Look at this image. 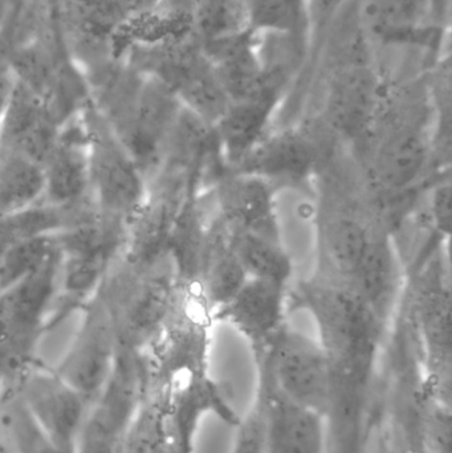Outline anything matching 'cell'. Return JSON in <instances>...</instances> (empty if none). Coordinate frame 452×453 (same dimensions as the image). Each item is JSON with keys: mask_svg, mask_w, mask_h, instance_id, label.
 Here are the masks:
<instances>
[{"mask_svg": "<svg viewBox=\"0 0 452 453\" xmlns=\"http://www.w3.org/2000/svg\"><path fill=\"white\" fill-rule=\"evenodd\" d=\"M180 276L172 256L140 263L121 256L96 292L116 330L119 345L146 350L177 303Z\"/></svg>", "mask_w": 452, "mask_h": 453, "instance_id": "6da1fadb", "label": "cell"}, {"mask_svg": "<svg viewBox=\"0 0 452 453\" xmlns=\"http://www.w3.org/2000/svg\"><path fill=\"white\" fill-rule=\"evenodd\" d=\"M308 303L333 365L339 395L356 398L376 359L379 319L347 285L310 288Z\"/></svg>", "mask_w": 452, "mask_h": 453, "instance_id": "7a4b0ae2", "label": "cell"}, {"mask_svg": "<svg viewBox=\"0 0 452 453\" xmlns=\"http://www.w3.org/2000/svg\"><path fill=\"white\" fill-rule=\"evenodd\" d=\"M11 64L16 81L44 101L61 127L89 104L87 76L69 50L56 4L31 36L11 48Z\"/></svg>", "mask_w": 452, "mask_h": 453, "instance_id": "3957f363", "label": "cell"}, {"mask_svg": "<svg viewBox=\"0 0 452 453\" xmlns=\"http://www.w3.org/2000/svg\"><path fill=\"white\" fill-rule=\"evenodd\" d=\"M55 236L60 269L48 333L95 297L109 269L126 252L127 222L98 211Z\"/></svg>", "mask_w": 452, "mask_h": 453, "instance_id": "277c9868", "label": "cell"}, {"mask_svg": "<svg viewBox=\"0 0 452 453\" xmlns=\"http://www.w3.org/2000/svg\"><path fill=\"white\" fill-rule=\"evenodd\" d=\"M259 383L328 420L339 404L336 372L320 341L286 327L262 348Z\"/></svg>", "mask_w": 452, "mask_h": 453, "instance_id": "5b68a950", "label": "cell"}, {"mask_svg": "<svg viewBox=\"0 0 452 453\" xmlns=\"http://www.w3.org/2000/svg\"><path fill=\"white\" fill-rule=\"evenodd\" d=\"M57 252L31 276L0 292V388L37 361L58 288Z\"/></svg>", "mask_w": 452, "mask_h": 453, "instance_id": "8992f818", "label": "cell"}, {"mask_svg": "<svg viewBox=\"0 0 452 453\" xmlns=\"http://www.w3.org/2000/svg\"><path fill=\"white\" fill-rule=\"evenodd\" d=\"M145 350L119 345L108 382L88 407L74 453H119L148 394Z\"/></svg>", "mask_w": 452, "mask_h": 453, "instance_id": "52a82bcc", "label": "cell"}, {"mask_svg": "<svg viewBox=\"0 0 452 453\" xmlns=\"http://www.w3.org/2000/svg\"><path fill=\"white\" fill-rule=\"evenodd\" d=\"M89 150L90 196L101 214L129 220L145 201V177L92 103L81 111Z\"/></svg>", "mask_w": 452, "mask_h": 453, "instance_id": "ba28073f", "label": "cell"}, {"mask_svg": "<svg viewBox=\"0 0 452 453\" xmlns=\"http://www.w3.org/2000/svg\"><path fill=\"white\" fill-rule=\"evenodd\" d=\"M10 388L56 447L65 453L76 452L89 404L53 367L37 359Z\"/></svg>", "mask_w": 452, "mask_h": 453, "instance_id": "9c48e42d", "label": "cell"}, {"mask_svg": "<svg viewBox=\"0 0 452 453\" xmlns=\"http://www.w3.org/2000/svg\"><path fill=\"white\" fill-rule=\"evenodd\" d=\"M80 311L79 329L53 369L90 404L111 377L119 341L111 317L96 296Z\"/></svg>", "mask_w": 452, "mask_h": 453, "instance_id": "30bf717a", "label": "cell"}, {"mask_svg": "<svg viewBox=\"0 0 452 453\" xmlns=\"http://www.w3.org/2000/svg\"><path fill=\"white\" fill-rule=\"evenodd\" d=\"M255 410L262 428L263 453H332L331 420L276 395L257 390Z\"/></svg>", "mask_w": 452, "mask_h": 453, "instance_id": "8fae6325", "label": "cell"}, {"mask_svg": "<svg viewBox=\"0 0 452 453\" xmlns=\"http://www.w3.org/2000/svg\"><path fill=\"white\" fill-rule=\"evenodd\" d=\"M143 76L137 109L122 143L148 183L164 161L183 106L167 85L154 77Z\"/></svg>", "mask_w": 452, "mask_h": 453, "instance_id": "7c38bea8", "label": "cell"}, {"mask_svg": "<svg viewBox=\"0 0 452 453\" xmlns=\"http://www.w3.org/2000/svg\"><path fill=\"white\" fill-rule=\"evenodd\" d=\"M379 100L381 84L371 64L334 68L326 90V121L344 137H364L373 125Z\"/></svg>", "mask_w": 452, "mask_h": 453, "instance_id": "4fadbf2b", "label": "cell"}, {"mask_svg": "<svg viewBox=\"0 0 452 453\" xmlns=\"http://www.w3.org/2000/svg\"><path fill=\"white\" fill-rule=\"evenodd\" d=\"M42 166L45 186L42 201L55 206H69L92 198L89 150L81 113L60 127Z\"/></svg>", "mask_w": 452, "mask_h": 453, "instance_id": "5bb4252c", "label": "cell"}, {"mask_svg": "<svg viewBox=\"0 0 452 453\" xmlns=\"http://www.w3.org/2000/svg\"><path fill=\"white\" fill-rule=\"evenodd\" d=\"M60 127L44 101L16 81L0 119V149L42 165Z\"/></svg>", "mask_w": 452, "mask_h": 453, "instance_id": "9a60e30c", "label": "cell"}, {"mask_svg": "<svg viewBox=\"0 0 452 453\" xmlns=\"http://www.w3.org/2000/svg\"><path fill=\"white\" fill-rule=\"evenodd\" d=\"M217 203L222 223L228 229L281 242L273 185L267 180L247 173L233 172L218 183Z\"/></svg>", "mask_w": 452, "mask_h": 453, "instance_id": "2e32d148", "label": "cell"}, {"mask_svg": "<svg viewBox=\"0 0 452 453\" xmlns=\"http://www.w3.org/2000/svg\"><path fill=\"white\" fill-rule=\"evenodd\" d=\"M286 84L268 79L262 90L246 100L231 103L214 127L219 153L235 169L267 135Z\"/></svg>", "mask_w": 452, "mask_h": 453, "instance_id": "e0dca14e", "label": "cell"}, {"mask_svg": "<svg viewBox=\"0 0 452 453\" xmlns=\"http://www.w3.org/2000/svg\"><path fill=\"white\" fill-rule=\"evenodd\" d=\"M318 146L312 138L296 130L265 135L246 158L233 169L276 182L300 183L318 166Z\"/></svg>", "mask_w": 452, "mask_h": 453, "instance_id": "ac0fdd59", "label": "cell"}, {"mask_svg": "<svg viewBox=\"0 0 452 453\" xmlns=\"http://www.w3.org/2000/svg\"><path fill=\"white\" fill-rule=\"evenodd\" d=\"M286 301L287 285L270 280L247 279L219 311L223 319L262 349L283 329Z\"/></svg>", "mask_w": 452, "mask_h": 453, "instance_id": "d6986e66", "label": "cell"}, {"mask_svg": "<svg viewBox=\"0 0 452 453\" xmlns=\"http://www.w3.org/2000/svg\"><path fill=\"white\" fill-rule=\"evenodd\" d=\"M429 157L430 145L421 127L395 125L377 142L372 173L385 190H405L419 180Z\"/></svg>", "mask_w": 452, "mask_h": 453, "instance_id": "ffe728a7", "label": "cell"}, {"mask_svg": "<svg viewBox=\"0 0 452 453\" xmlns=\"http://www.w3.org/2000/svg\"><path fill=\"white\" fill-rule=\"evenodd\" d=\"M202 50L214 66L230 103L252 97L267 84L254 32L204 45Z\"/></svg>", "mask_w": 452, "mask_h": 453, "instance_id": "44dd1931", "label": "cell"}, {"mask_svg": "<svg viewBox=\"0 0 452 453\" xmlns=\"http://www.w3.org/2000/svg\"><path fill=\"white\" fill-rule=\"evenodd\" d=\"M357 12L368 39L387 44L414 42L432 26L429 0H357Z\"/></svg>", "mask_w": 452, "mask_h": 453, "instance_id": "7402d4cb", "label": "cell"}, {"mask_svg": "<svg viewBox=\"0 0 452 453\" xmlns=\"http://www.w3.org/2000/svg\"><path fill=\"white\" fill-rule=\"evenodd\" d=\"M397 256L390 239L372 232L363 260L348 287L381 321L397 287Z\"/></svg>", "mask_w": 452, "mask_h": 453, "instance_id": "603a6c76", "label": "cell"}, {"mask_svg": "<svg viewBox=\"0 0 452 453\" xmlns=\"http://www.w3.org/2000/svg\"><path fill=\"white\" fill-rule=\"evenodd\" d=\"M247 279L249 277L231 247L225 226L223 232L211 236L204 255H202L196 276L202 295L204 293L209 305L220 311L230 303Z\"/></svg>", "mask_w": 452, "mask_h": 453, "instance_id": "cb8c5ba5", "label": "cell"}, {"mask_svg": "<svg viewBox=\"0 0 452 453\" xmlns=\"http://www.w3.org/2000/svg\"><path fill=\"white\" fill-rule=\"evenodd\" d=\"M371 229L347 215L332 218L323 228L321 248L326 265L341 285H349L363 260L371 239Z\"/></svg>", "mask_w": 452, "mask_h": 453, "instance_id": "d4e9b609", "label": "cell"}, {"mask_svg": "<svg viewBox=\"0 0 452 453\" xmlns=\"http://www.w3.org/2000/svg\"><path fill=\"white\" fill-rule=\"evenodd\" d=\"M44 188L42 164L0 149V219L42 202Z\"/></svg>", "mask_w": 452, "mask_h": 453, "instance_id": "484cf974", "label": "cell"}, {"mask_svg": "<svg viewBox=\"0 0 452 453\" xmlns=\"http://www.w3.org/2000/svg\"><path fill=\"white\" fill-rule=\"evenodd\" d=\"M227 234L231 247L249 279L288 284L294 266L281 242L235 229L227 228Z\"/></svg>", "mask_w": 452, "mask_h": 453, "instance_id": "4316f807", "label": "cell"}, {"mask_svg": "<svg viewBox=\"0 0 452 453\" xmlns=\"http://www.w3.org/2000/svg\"><path fill=\"white\" fill-rule=\"evenodd\" d=\"M190 18L202 47L251 32L243 0H193Z\"/></svg>", "mask_w": 452, "mask_h": 453, "instance_id": "83f0119b", "label": "cell"}, {"mask_svg": "<svg viewBox=\"0 0 452 453\" xmlns=\"http://www.w3.org/2000/svg\"><path fill=\"white\" fill-rule=\"evenodd\" d=\"M249 29L257 35H283L310 40L308 0H243Z\"/></svg>", "mask_w": 452, "mask_h": 453, "instance_id": "f1b7e54d", "label": "cell"}, {"mask_svg": "<svg viewBox=\"0 0 452 453\" xmlns=\"http://www.w3.org/2000/svg\"><path fill=\"white\" fill-rule=\"evenodd\" d=\"M56 252L55 234L24 240L5 248L0 257V292L39 271Z\"/></svg>", "mask_w": 452, "mask_h": 453, "instance_id": "f546056e", "label": "cell"}, {"mask_svg": "<svg viewBox=\"0 0 452 453\" xmlns=\"http://www.w3.org/2000/svg\"><path fill=\"white\" fill-rule=\"evenodd\" d=\"M353 0H308L310 47L318 48L334 19Z\"/></svg>", "mask_w": 452, "mask_h": 453, "instance_id": "4dcf8cb0", "label": "cell"}, {"mask_svg": "<svg viewBox=\"0 0 452 453\" xmlns=\"http://www.w3.org/2000/svg\"><path fill=\"white\" fill-rule=\"evenodd\" d=\"M429 215L435 231L442 236H450L452 226V188L450 180H442L433 188L429 199Z\"/></svg>", "mask_w": 452, "mask_h": 453, "instance_id": "1f68e13d", "label": "cell"}, {"mask_svg": "<svg viewBox=\"0 0 452 453\" xmlns=\"http://www.w3.org/2000/svg\"><path fill=\"white\" fill-rule=\"evenodd\" d=\"M233 453H263L262 428L255 407H252L249 414L238 423Z\"/></svg>", "mask_w": 452, "mask_h": 453, "instance_id": "d6a6232c", "label": "cell"}, {"mask_svg": "<svg viewBox=\"0 0 452 453\" xmlns=\"http://www.w3.org/2000/svg\"><path fill=\"white\" fill-rule=\"evenodd\" d=\"M15 82V74L11 64V45L0 35V119L7 108Z\"/></svg>", "mask_w": 452, "mask_h": 453, "instance_id": "836d02e7", "label": "cell"}, {"mask_svg": "<svg viewBox=\"0 0 452 453\" xmlns=\"http://www.w3.org/2000/svg\"><path fill=\"white\" fill-rule=\"evenodd\" d=\"M361 453H385L379 425H377L374 419L369 422V426H366V433L363 439V451Z\"/></svg>", "mask_w": 452, "mask_h": 453, "instance_id": "e575fe53", "label": "cell"}, {"mask_svg": "<svg viewBox=\"0 0 452 453\" xmlns=\"http://www.w3.org/2000/svg\"><path fill=\"white\" fill-rule=\"evenodd\" d=\"M193 0H159L158 4L180 15H190Z\"/></svg>", "mask_w": 452, "mask_h": 453, "instance_id": "d590c367", "label": "cell"}, {"mask_svg": "<svg viewBox=\"0 0 452 453\" xmlns=\"http://www.w3.org/2000/svg\"><path fill=\"white\" fill-rule=\"evenodd\" d=\"M18 2L19 0H0V32L10 21Z\"/></svg>", "mask_w": 452, "mask_h": 453, "instance_id": "8d00e7d4", "label": "cell"}, {"mask_svg": "<svg viewBox=\"0 0 452 453\" xmlns=\"http://www.w3.org/2000/svg\"><path fill=\"white\" fill-rule=\"evenodd\" d=\"M4 245L0 244V257H2L3 252H4Z\"/></svg>", "mask_w": 452, "mask_h": 453, "instance_id": "74e56055", "label": "cell"}]
</instances>
